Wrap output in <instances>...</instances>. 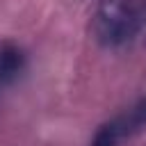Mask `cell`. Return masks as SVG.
<instances>
[{"instance_id":"1","label":"cell","mask_w":146,"mask_h":146,"mask_svg":"<svg viewBox=\"0 0 146 146\" xmlns=\"http://www.w3.org/2000/svg\"><path fill=\"white\" fill-rule=\"evenodd\" d=\"M141 5L144 0H98L94 14L96 39L107 48L132 41L139 32Z\"/></svg>"},{"instance_id":"2","label":"cell","mask_w":146,"mask_h":146,"mask_svg":"<svg viewBox=\"0 0 146 146\" xmlns=\"http://www.w3.org/2000/svg\"><path fill=\"white\" fill-rule=\"evenodd\" d=\"M25 68V52L21 46L5 41L0 43V91L9 87Z\"/></svg>"},{"instance_id":"3","label":"cell","mask_w":146,"mask_h":146,"mask_svg":"<svg viewBox=\"0 0 146 146\" xmlns=\"http://www.w3.org/2000/svg\"><path fill=\"white\" fill-rule=\"evenodd\" d=\"M116 123L121 128L123 139L137 135L144 125H146V96H141L139 100H135L121 116H116Z\"/></svg>"},{"instance_id":"4","label":"cell","mask_w":146,"mask_h":146,"mask_svg":"<svg viewBox=\"0 0 146 146\" xmlns=\"http://www.w3.org/2000/svg\"><path fill=\"white\" fill-rule=\"evenodd\" d=\"M121 141H123L121 128H119L116 119H112V121L103 123V125L96 130V135H94V139H91L89 146H119Z\"/></svg>"},{"instance_id":"5","label":"cell","mask_w":146,"mask_h":146,"mask_svg":"<svg viewBox=\"0 0 146 146\" xmlns=\"http://www.w3.org/2000/svg\"><path fill=\"white\" fill-rule=\"evenodd\" d=\"M139 32H144V41H146V0L141 5V23H139Z\"/></svg>"}]
</instances>
